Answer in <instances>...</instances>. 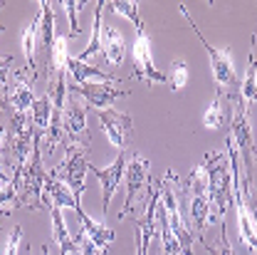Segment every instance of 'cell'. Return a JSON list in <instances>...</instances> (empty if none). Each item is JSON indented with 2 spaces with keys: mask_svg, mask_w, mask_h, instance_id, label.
<instances>
[{
  "mask_svg": "<svg viewBox=\"0 0 257 255\" xmlns=\"http://www.w3.org/2000/svg\"><path fill=\"white\" fill-rule=\"evenodd\" d=\"M45 179L47 171L42 166V136L35 129V139H32V151L30 159L25 161L23 168L13 171V184L18 186V196H15V208H30V211H42V208H52L47 193H45Z\"/></svg>",
  "mask_w": 257,
  "mask_h": 255,
  "instance_id": "cell-1",
  "label": "cell"
},
{
  "mask_svg": "<svg viewBox=\"0 0 257 255\" xmlns=\"http://www.w3.org/2000/svg\"><path fill=\"white\" fill-rule=\"evenodd\" d=\"M203 171L208 176V196L213 203V218L220 223L230 213L232 206V168L225 151H208L203 156Z\"/></svg>",
  "mask_w": 257,
  "mask_h": 255,
  "instance_id": "cell-2",
  "label": "cell"
},
{
  "mask_svg": "<svg viewBox=\"0 0 257 255\" xmlns=\"http://www.w3.org/2000/svg\"><path fill=\"white\" fill-rule=\"evenodd\" d=\"M176 171H168L163 176V181L159 184L161 196H159V206L166 211V218H168V225L173 230V235L178 238L181 248H183V255H193V233L188 228V221L181 211V198L176 193Z\"/></svg>",
  "mask_w": 257,
  "mask_h": 255,
  "instance_id": "cell-3",
  "label": "cell"
},
{
  "mask_svg": "<svg viewBox=\"0 0 257 255\" xmlns=\"http://www.w3.org/2000/svg\"><path fill=\"white\" fill-rule=\"evenodd\" d=\"M89 171V151L77 146V144H67V154L60 166H55L50 174L62 181L64 186L69 189V193L74 196V201L79 203L82 201V193H84V176Z\"/></svg>",
  "mask_w": 257,
  "mask_h": 255,
  "instance_id": "cell-4",
  "label": "cell"
},
{
  "mask_svg": "<svg viewBox=\"0 0 257 255\" xmlns=\"http://www.w3.org/2000/svg\"><path fill=\"white\" fill-rule=\"evenodd\" d=\"M178 8H181V15L188 20V25L193 28V32L198 35V40L203 42L205 52L210 55V62H213V79H215L218 90H220V92H227V95H235V90H237V74H235V67H232L230 55H227V52H223V50H218V47H213V45H210V42L203 37L200 28H195L193 18L188 15V8H186V5H178Z\"/></svg>",
  "mask_w": 257,
  "mask_h": 255,
  "instance_id": "cell-5",
  "label": "cell"
},
{
  "mask_svg": "<svg viewBox=\"0 0 257 255\" xmlns=\"http://www.w3.org/2000/svg\"><path fill=\"white\" fill-rule=\"evenodd\" d=\"M126 198H124V208L119 213V218H126L134 211V203L139 196H146L151 193V163L146 156L141 154H131L126 161Z\"/></svg>",
  "mask_w": 257,
  "mask_h": 255,
  "instance_id": "cell-6",
  "label": "cell"
},
{
  "mask_svg": "<svg viewBox=\"0 0 257 255\" xmlns=\"http://www.w3.org/2000/svg\"><path fill=\"white\" fill-rule=\"evenodd\" d=\"M5 129H8V151H10V159H13L15 171H18V168L25 166V161L30 159L32 139H35V124H32L30 114L13 112L10 127Z\"/></svg>",
  "mask_w": 257,
  "mask_h": 255,
  "instance_id": "cell-7",
  "label": "cell"
},
{
  "mask_svg": "<svg viewBox=\"0 0 257 255\" xmlns=\"http://www.w3.org/2000/svg\"><path fill=\"white\" fill-rule=\"evenodd\" d=\"M60 127H62V139L67 144H77V146L92 151V134L87 129V109L82 107V102L77 97L69 95V99L64 102Z\"/></svg>",
  "mask_w": 257,
  "mask_h": 255,
  "instance_id": "cell-8",
  "label": "cell"
},
{
  "mask_svg": "<svg viewBox=\"0 0 257 255\" xmlns=\"http://www.w3.org/2000/svg\"><path fill=\"white\" fill-rule=\"evenodd\" d=\"M232 139L240 154V166L242 171H252V129H250V107L240 102V97H235V114H232Z\"/></svg>",
  "mask_w": 257,
  "mask_h": 255,
  "instance_id": "cell-9",
  "label": "cell"
},
{
  "mask_svg": "<svg viewBox=\"0 0 257 255\" xmlns=\"http://www.w3.org/2000/svg\"><path fill=\"white\" fill-rule=\"evenodd\" d=\"M134 64H136V72H134L136 79H144L146 84H166L168 82V77L154 64V57H151V37L146 32H139L136 35V42H134Z\"/></svg>",
  "mask_w": 257,
  "mask_h": 255,
  "instance_id": "cell-10",
  "label": "cell"
},
{
  "mask_svg": "<svg viewBox=\"0 0 257 255\" xmlns=\"http://www.w3.org/2000/svg\"><path fill=\"white\" fill-rule=\"evenodd\" d=\"M89 174H94L101 184V203H104V213H109V203H111V196L116 191L121 176L126 174V151H119V156L111 161L106 168H96L89 163Z\"/></svg>",
  "mask_w": 257,
  "mask_h": 255,
  "instance_id": "cell-11",
  "label": "cell"
},
{
  "mask_svg": "<svg viewBox=\"0 0 257 255\" xmlns=\"http://www.w3.org/2000/svg\"><path fill=\"white\" fill-rule=\"evenodd\" d=\"M99 122H101L104 134L109 136V141L119 151H126L128 141H131V127H134L131 117L121 114V112H114V109H101L99 112Z\"/></svg>",
  "mask_w": 257,
  "mask_h": 255,
  "instance_id": "cell-12",
  "label": "cell"
},
{
  "mask_svg": "<svg viewBox=\"0 0 257 255\" xmlns=\"http://www.w3.org/2000/svg\"><path fill=\"white\" fill-rule=\"evenodd\" d=\"M69 92L84 97V99H87V104H89V107H96L99 112H101V109H106V107H111L119 97H126L124 90H119L116 84H111V87H109L106 82H99V84H94V82H87V84H72V87H69Z\"/></svg>",
  "mask_w": 257,
  "mask_h": 255,
  "instance_id": "cell-13",
  "label": "cell"
},
{
  "mask_svg": "<svg viewBox=\"0 0 257 255\" xmlns=\"http://www.w3.org/2000/svg\"><path fill=\"white\" fill-rule=\"evenodd\" d=\"M52 45H55V10L52 3H40V35H37V50H42V62H52Z\"/></svg>",
  "mask_w": 257,
  "mask_h": 255,
  "instance_id": "cell-14",
  "label": "cell"
},
{
  "mask_svg": "<svg viewBox=\"0 0 257 255\" xmlns=\"http://www.w3.org/2000/svg\"><path fill=\"white\" fill-rule=\"evenodd\" d=\"M101 55H104V62H109L111 67H121L124 62L126 42H124L121 32L111 25H101Z\"/></svg>",
  "mask_w": 257,
  "mask_h": 255,
  "instance_id": "cell-15",
  "label": "cell"
},
{
  "mask_svg": "<svg viewBox=\"0 0 257 255\" xmlns=\"http://www.w3.org/2000/svg\"><path fill=\"white\" fill-rule=\"evenodd\" d=\"M32 77H28V69H18L15 72V87L10 92V107H15V112L28 114L35 104V90H32Z\"/></svg>",
  "mask_w": 257,
  "mask_h": 255,
  "instance_id": "cell-16",
  "label": "cell"
},
{
  "mask_svg": "<svg viewBox=\"0 0 257 255\" xmlns=\"http://www.w3.org/2000/svg\"><path fill=\"white\" fill-rule=\"evenodd\" d=\"M45 193H47V198H50V203L52 206H64V208H72L77 216L82 213V206L74 201V196L69 193V189L64 186L62 181H57L52 174H47V179H45Z\"/></svg>",
  "mask_w": 257,
  "mask_h": 255,
  "instance_id": "cell-17",
  "label": "cell"
},
{
  "mask_svg": "<svg viewBox=\"0 0 257 255\" xmlns=\"http://www.w3.org/2000/svg\"><path fill=\"white\" fill-rule=\"evenodd\" d=\"M67 72H72L74 84H87L92 77H94V79H101V82H106V84H121L119 79H114V77L104 74L99 67H94V64H89V62H79L77 57H69V62H67Z\"/></svg>",
  "mask_w": 257,
  "mask_h": 255,
  "instance_id": "cell-18",
  "label": "cell"
},
{
  "mask_svg": "<svg viewBox=\"0 0 257 255\" xmlns=\"http://www.w3.org/2000/svg\"><path fill=\"white\" fill-rule=\"evenodd\" d=\"M50 216H52V238H55V243L60 248V255H79L77 253V240L69 235V230L64 225V218L57 206L50 208Z\"/></svg>",
  "mask_w": 257,
  "mask_h": 255,
  "instance_id": "cell-19",
  "label": "cell"
},
{
  "mask_svg": "<svg viewBox=\"0 0 257 255\" xmlns=\"http://www.w3.org/2000/svg\"><path fill=\"white\" fill-rule=\"evenodd\" d=\"M255 35H252V42H250V55H247V72H245V79L240 84V102L242 104H252L257 102V60H255Z\"/></svg>",
  "mask_w": 257,
  "mask_h": 255,
  "instance_id": "cell-20",
  "label": "cell"
},
{
  "mask_svg": "<svg viewBox=\"0 0 257 255\" xmlns=\"http://www.w3.org/2000/svg\"><path fill=\"white\" fill-rule=\"evenodd\" d=\"M37 35H40V15L23 30V57H25V69L30 77H37V64H35V52H37Z\"/></svg>",
  "mask_w": 257,
  "mask_h": 255,
  "instance_id": "cell-21",
  "label": "cell"
},
{
  "mask_svg": "<svg viewBox=\"0 0 257 255\" xmlns=\"http://www.w3.org/2000/svg\"><path fill=\"white\" fill-rule=\"evenodd\" d=\"M79 223H82V233H87V235L94 240L96 248H101V250H109V245L114 243V230H111L109 225L92 221V218H89L84 211L79 213Z\"/></svg>",
  "mask_w": 257,
  "mask_h": 255,
  "instance_id": "cell-22",
  "label": "cell"
},
{
  "mask_svg": "<svg viewBox=\"0 0 257 255\" xmlns=\"http://www.w3.org/2000/svg\"><path fill=\"white\" fill-rule=\"evenodd\" d=\"M30 117H32L35 129L45 139L50 134V122H52V102H50V97L42 95L40 99H35V104H32V109H30Z\"/></svg>",
  "mask_w": 257,
  "mask_h": 255,
  "instance_id": "cell-23",
  "label": "cell"
},
{
  "mask_svg": "<svg viewBox=\"0 0 257 255\" xmlns=\"http://www.w3.org/2000/svg\"><path fill=\"white\" fill-rule=\"evenodd\" d=\"M159 233H161V255H183V248L178 243V238L173 235L168 218H166V211L159 206Z\"/></svg>",
  "mask_w": 257,
  "mask_h": 255,
  "instance_id": "cell-24",
  "label": "cell"
},
{
  "mask_svg": "<svg viewBox=\"0 0 257 255\" xmlns=\"http://www.w3.org/2000/svg\"><path fill=\"white\" fill-rule=\"evenodd\" d=\"M104 8H106V3L101 0V3H96L94 8V25H92V40H89V45L84 47V52L77 57L79 62H87L89 57H94L96 52H101V13H104Z\"/></svg>",
  "mask_w": 257,
  "mask_h": 255,
  "instance_id": "cell-25",
  "label": "cell"
},
{
  "mask_svg": "<svg viewBox=\"0 0 257 255\" xmlns=\"http://www.w3.org/2000/svg\"><path fill=\"white\" fill-rule=\"evenodd\" d=\"M240 191H242V201H245V208L252 218V225L257 230V193H255V184H252V171H242L240 166Z\"/></svg>",
  "mask_w": 257,
  "mask_h": 255,
  "instance_id": "cell-26",
  "label": "cell"
},
{
  "mask_svg": "<svg viewBox=\"0 0 257 255\" xmlns=\"http://www.w3.org/2000/svg\"><path fill=\"white\" fill-rule=\"evenodd\" d=\"M106 8H109L111 13H116V15L131 20V23L136 25V32H146L144 20H141V13H139V3H134V0H131V3H128V0H109Z\"/></svg>",
  "mask_w": 257,
  "mask_h": 255,
  "instance_id": "cell-27",
  "label": "cell"
},
{
  "mask_svg": "<svg viewBox=\"0 0 257 255\" xmlns=\"http://www.w3.org/2000/svg\"><path fill=\"white\" fill-rule=\"evenodd\" d=\"M67 62H69V37L67 35H55L50 72H67Z\"/></svg>",
  "mask_w": 257,
  "mask_h": 255,
  "instance_id": "cell-28",
  "label": "cell"
},
{
  "mask_svg": "<svg viewBox=\"0 0 257 255\" xmlns=\"http://www.w3.org/2000/svg\"><path fill=\"white\" fill-rule=\"evenodd\" d=\"M223 97H225V92L218 90V95H215V99H213V104H210V107H208V112L203 114V124H205L208 129H215V127H220V124H223V119H225Z\"/></svg>",
  "mask_w": 257,
  "mask_h": 255,
  "instance_id": "cell-29",
  "label": "cell"
},
{
  "mask_svg": "<svg viewBox=\"0 0 257 255\" xmlns=\"http://www.w3.org/2000/svg\"><path fill=\"white\" fill-rule=\"evenodd\" d=\"M168 84L173 92H181L188 84V64L183 60H173L171 64V74H168Z\"/></svg>",
  "mask_w": 257,
  "mask_h": 255,
  "instance_id": "cell-30",
  "label": "cell"
},
{
  "mask_svg": "<svg viewBox=\"0 0 257 255\" xmlns=\"http://www.w3.org/2000/svg\"><path fill=\"white\" fill-rule=\"evenodd\" d=\"M13 57H0V109H5L10 104V97H8V72L13 67Z\"/></svg>",
  "mask_w": 257,
  "mask_h": 255,
  "instance_id": "cell-31",
  "label": "cell"
},
{
  "mask_svg": "<svg viewBox=\"0 0 257 255\" xmlns=\"http://www.w3.org/2000/svg\"><path fill=\"white\" fill-rule=\"evenodd\" d=\"M84 5H87L84 0H64L62 3V8L67 10V15H69V23H72V37L79 35V10Z\"/></svg>",
  "mask_w": 257,
  "mask_h": 255,
  "instance_id": "cell-32",
  "label": "cell"
},
{
  "mask_svg": "<svg viewBox=\"0 0 257 255\" xmlns=\"http://www.w3.org/2000/svg\"><path fill=\"white\" fill-rule=\"evenodd\" d=\"M205 250H208V255H235L230 240H227V225H225V221L220 223V243H218V245L205 243Z\"/></svg>",
  "mask_w": 257,
  "mask_h": 255,
  "instance_id": "cell-33",
  "label": "cell"
},
{
  "mask_svg": "<svg viewBox=\"0 0 257 255\" xmlns=\"http://www.w3.org/2000/svg\"><path fill=\"white\" fill-rule=\"evenodd\" d=\"M20 243H23V230L15 225V228H13V233H10V238H8V248H5V255H18Z\"/></svg>",
  "mask_w": 257,
  "mask_h": 255,
  "instance_id": "cell-34",
  "label": "cell"
},
{
  "mask_svg": "<svg viewBox=\"0 0 257 255\" xmlns=\"http://www.w3.org/2000/svg\"><path fill=\"white\" fill-rule=\"evenodd\" d=\"M15 196H18V186H15L13 181L5 184V186L0 189V211H5V203H13Z\"/></svg>",
  "mask_w": 257,
  "mask_h": 255,
  "instance_id": "cell-35",
  "label": "cell"
},
{
  "mask_svg": "<svg viewBox=\"0 0 257 255\" xmlns=\"http://www.w3.org/2000/svg\"><path fill=\"white\" fill-rule=\"evenodd\" d=\"M134 238H136V255H146V248H149V245L141 240V230H139V228H134Z\"/></svg>",
  "mask_w": 257,
  "mask_h": 255,
  "instance_id": "cell-36",
  "label": "cell"
},
{
  "mask_svg": "<svg viewBox=\"0 0 257 255\" xmlns=\"http://www.w3.org/2000/svg\"><path fill=\"white\" fill-rule=\"evenodd\" d=\"M8 151V129L0 127V166H3V154Z\"/></svg>",
  "mask_w": 257,
  "mask_h": 255,
  "instance_id": "cell-37",
  "label": "cell"
},
{
  "mask_svg": "<svg viewBox=\"0 0 257 255\" xmlns=\"http://www.w3.org/2000/svg\"><path fill=\"white\" fill-rule=\"evenodd\" d=\"M0 181H3V184H10V179L5 176V171H3V168H0Z\"/></svg>",
  "mask_w": 257,
  "mask_h": 255,
  "instance_id": "cell-38",
  "label": "cell"
},
{
  "mask_svg": "<svg viewBox=\"0 0 257 255\" xmlns=\"http://www.w3.org/2000/svg\"><path fill=\"white\" fill-rule=\"evenodd\" d=\"M42 255H52V253H50V248H47V245L42 248Z\"/></svg>",
  "mask_w": 257,
  "mask_h": 255,
  "instance_id": "cell-39",
  "label": "cell"
},
{
  "mask_svg": "<svg viewBox=\"0 0 257 255\" xmlns=\"http://www.w3.org/2000/svg\"><path fill=\"white\" fill-rule=\"evenodd\" d=\"M252 161H257V146L252 149Z\"/></svg>",
  "mask_w": 257,
  "mask_h": 255,
  "instance_id": "cell-40",
  "label": "cell"
},
{
  "mask_svg": "<svg viewBox=\"0 0 257 255\" xmlns=\"http://www.w3.org/2000/svg\"><path fill=\"white\" fill-rule=\"evenodd\" d=\"M28 255H30V250H28Z\"/></svg>",
  "mask_w": 257,
  "mask_h": 255,
  "instance_id": "cell-41",
  "label": "cell"
},
{
  "mask_svg": "<svg viewBox=\"0 0 257 255\" xmlns=\"http://www.w3.org/2000/svg\"><path fill=\"white\" fill-rule=\"evenodd\" d=\"M255 255H257V253H255Z\"/></svg>",
  "mask_w": 257,
  "mask_h": 255,
  "instance_id": "cell-42",
  "label": "cell"
}]
</instances>
